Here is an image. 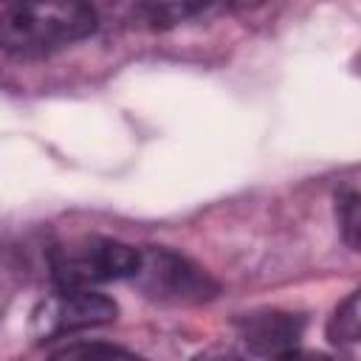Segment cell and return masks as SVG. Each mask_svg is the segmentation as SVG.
Listing matches in <instances>:
<instances>
[{
  "mask_svg": "<svg viewBox=\"0 0 361 361\" xmlns=\"http://www.w3.org/2000/svg\"><path fill=\"white\" fill-rule=\"evenodd\" d=\"M99 28V14L87 3H20L0 14V51L20 59H39Z\"/></svg>",
  "mask_w": 361,
  "mask_h": 361,
  "instance_id": "6da1fadb",
  "label": "cell"
},
{
  "mask_svg": "<svg viewBox=\"0 0 361 361\" xmlns=\"http://www.w3.org/2000/svg\"><path fill=\"white\" fill-rule=\"evenodd\" d=\"M141 251L113 237H79L48 257L51 279L62 290H93L116 279H133Z\"/></svg>",
  "mask_w": 361,
  "mask_h": 361,
  "instance_id": "7a4b0ae2",
  "label": "cell"
},
{
  "mask_svg": "<svg viewBox=\"0 0 361 361\" xmlns=\"http://www.w3.org/2000/svg\"><path fill=\"white\" fill-rule=\"evenodd\" d=\"M133 282L144 296L166 305H197L217 296V282L189 257L169 248H144Z\"/></svg>",
  "mask_w": 361,
  "mask_h": 361,
  "instance_id": "3957f363",
  "label": "cell"
},
{
  "mask_svg": "<svg viewBox=\"0 0 361 361\" xmlns=\"http://www.w3.org/2000/svg\"><path fill=\"white\" fill-rule=\"evenodd\" d=\"M118 305L99 290H56L45 296L31 313V333L39 341L71 336L76 330L116 322Z\"/></svg>",
  "mask_w": 361,
  "mask_h": 361,
  "instance_id": "277c9868",
  "label": "cell"
},
{
  "mask_svg": "<svg viewBox=\"0 0 361 361\" xmlns=\"http://www.w3.org/2000/svg\"><path fill=\"white\" fill-rule=\"evenodd\" d=\"M237 333L251 355L276 358L296 350L305 333V319L285 310H251L237 319Z\"/></svg>",
  "mask_w": 361,
  "mask_h": 361,
  "instance_id": "5b68a950",
  "label": "cell"
},
{
  "mask_svg": "<svg viewBox=\"0 0 361 361\" xmlns=\"http://www.w3.org/2000/svg\"><path fill=\"white\" fill-rule=\"evenodd\" d=\"M206 6L200 3H138L133 8V20L147 28H172L178 23H186L195 14H203Z\"/></svg>",
  "mask_w": 361,
  "mask_h": 361,
  "instance_id": "8992f818",
  "label": "cell"
},
{
  "mask_svg": "<svg viewBox=\"0 0 361 361\" xmlns=\"http://www.w3.org/2000/svg\"><path fill=\"white\" fill-rule=\"evenodd\" d=\"M48 361H147V358L107 341H76L51 353Z\"/></svg>",
  "mask_w": 361,
  "mask_h": 361,
  "instance_id": "52a82bcc",
  "label": "cell"
},
{
  "mask_svg": "<svg viewBox=\"0 0 361 361\" xmlns=\"http://www.w3.org/2000/svg\"><path fill=\"white\" fill-rule=\"evenodd\" d=\"M327 336L338 347H355L361 336V316H358V293H350L333 313Z\"/></svg>",
  "mask_w": 361,
  "mask_h": 361,
  "instance_id": "ba28073f",
  "label": "cell"
},
{
  "mask_svg": "<svg viewBox=\"0 0 361 361\" xmlns=\"http://www.w3.org/2000/svg\"><path fill=\"white\" fill-rule=\"evenodd\" d=\"M361 197H358V192L353 189V186H347V189H341L338 195H336V220H338V231H341V237H344V243L353 248V251H358V245H361Z\"/></svg>",
  "mask_w": 361,
  "mask_h": 361,
  "instance_id": "9c48e42d",
  "label": "cell"
},
{
  "mask_svg": "<svg viewBox=\"0 0 361 361\" xmlns=\"http://www.w3.org/2000/svg\"><path fill=\"white\" fill-rule=\"evenodd\" d=\"M271 361H330L324 353H316V350H288V353H282V355H276V358H271Z\"/></svg>",
  "mask_w": 361,
  "mask_h": 361,
  "instance_id": "30bf717a",
  "label": "cell"
},
{
  "mask_svg": "<svg viewBox=\"0 0 361 361\" xmlns=\"http://www.w3.org/2000/svg\"><path fill=\"white\" fill-rule=\"evenodd\" d=\"M195 361H243L234 350H223V347H214V350H206L200 353Z\"/></svg>",
  "mask_w": 361,
  "mask_h": 361,
  "instance_id": "8fae6325",
  "label": "cell"
}]
</instances>
